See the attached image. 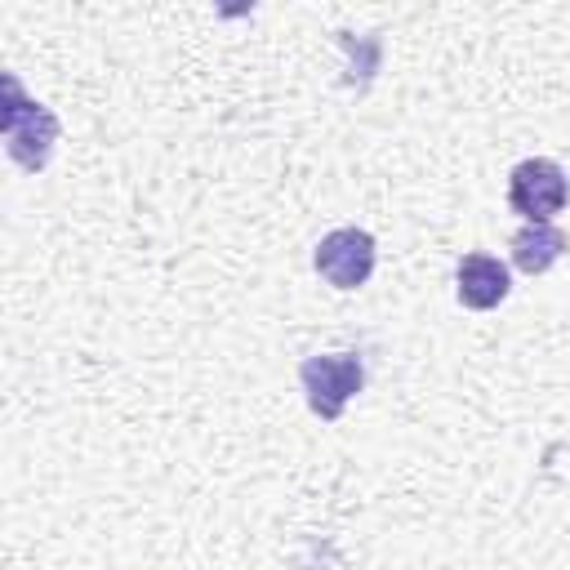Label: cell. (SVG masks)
Segmentation results:
<instances>
[{
    "instance_id": "277c9868",
    "label": "cell",
    "mask_w": 570,
    "mask_h": 570,
    "mask_svg": "<svg viewBox=\"0 0 570 570\" xmlns=\"http://www.w3.org/2000/svg\"><path fill=\"white\" fill-rule=\"evenodd\" d=\"M53 134H58V120L49 107H40V102H9L4 107V138H9V156L18 165L40 169L49 160Z\"/></svg>"
},
{
    "instance_id": "3957f363",
    "label": "cell",
    "mask_w": 570,
    "mask_h": 570,
    "mask_svg": "<svg viewBox=\"0 0 570 570\" xmlns=\"http://www.w3.org/2000/svg\"><path fill=\"white\" fill-rule=\"evenodd\" d=\"M312 267L334 285V289H361L374 272V236L361 227H334L316 240Z\"/></svg>"
},
{
    "instance_id": "7a4b0ae2",
    "label": "cell",
    "mask_w": 570,
    "mask_h": 570,
    "mask_svg": "<svg viewBox=\"0 0 570 570\" xmlns=\"http://www.w3.org/2000/svg\"><path fill=\"white\" fill-rule=\"evenodd\" d=\"M508 205L525 223H552V214L566 205V169L548 156H530L508 174Z\"/></svg>"
},
{
    "instance_id": "6da1fadb",
    "label": "cell",
    "mask_w": 570,
    "mask_h": 570,
    "mask_svg": "<svg viewBox=\"0 0 570 570\" xmlns=\"http://www.w3.org/2000/svg\"><path fill=\"white\" fill-rule=\"evenodd\" d=\"M298 383L307 392L312 414L334 423L347 410V401L365 387V365L356 352H321V356H307L298 365Z\"/></svg>"
},
{
    "instance_id": "5b68a950",
    "label": "cell",
    "mask_w": 570,
    "mask_h": 570,
    "mask_svg": "<svg viewBox=\"0 0 570 570\" xmlns=\"http://www.w3.org/2000/svg\"><path fill=\"white\" fill-rule=\"evenodd\" d=\"M512 289V276H508V263H499L494 254H463L459 258V272H454V294L463 307L472 312H490L508 298Z\"/></svg>"
},
{
    "instance_id": "8992f818",
    "label": "cell",
    "mask_w": 570,
    "mask_h": 570,
    "mask_svg": "<svg viewBox=\"0 0 570 570\" xmlns=\"http://www.w3.org/2000/svg\"><path fill=\"white\" fill-rule=\"evenodd\" d=\"M566 254V232L552 223H525L512 236V267L525 276H543Z\"/></svg>"
}]
</instances>
